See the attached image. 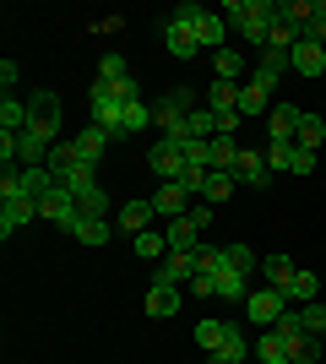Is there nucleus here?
<instances>
[{
  "label": "nucleus",
  "mask_w": 326,
  "mask_h": 364,
  "mask_svg": "<svg viewBox=\"0 0 326 364\" xmlns=\"http://www.w3.org/2000/svg\"><path fill=\"white\" fill-rule=\"evenodd\" d=\"M190 109H196V92H190V87H174V92H163V98L153 104V125L169 141H185L190 136Z\"/></svg>",
  "instance_id": "f257e3e1"
},
{
  "label": "nucleus",
  "mask_w": 326,
  "mask_h": 364,
  "mask_svg": "<svg viewBox=\"0 0 326 364\" xmlns=\"http://www.w3.org/2000/svg\"><path fill=\"white\" fill-rule=\"evenodd\" d=\"M60 125H65V109H60V92H33L28 98V131L38 141H60Z\"/></svg>",
  "instance_id": "f03ea898"
},
{
  "label": "nucleus",
  "mask_w": 326,
  "mask_h": 364,
  "mask_svg": "<svg viewBox=\"0 0 326 364\" xmlns=\"http://www.w3.org/2000/svg\"><path fill=\"white\" fill-rule=\"evenodd\" d=\"M180 16H185L190 28H196V38H202V49H229V22H223V16L217 11H207V6H196V0H185V6H180Z\"/></svg>",
  "instance_id": "7ed1b4c3"
},
{
  "label": "nucleus",
  "mask_w": 326,
  "mask_h": 364,
  "mask_svg": "<svg viewBox=\"0 0 326 364\" xmlns=\"http://www.w3.org/2000/svg\"><path fill=\"white\" fill-rule=\"evenodd\" d=\"M288 310H294V304H288V294H283V289H250V299H245V316L261 321V326H278Z\"/></svg>",
  "instance_id": "20e7f679"
},
{
  "label": "nucleus",
  "mask_w": 326,
  "mask_h": 364,
  "mask_svg": "<svg viewBox=\"0 0 326 364\" xmlns=\"http://www.w3.org/2000/svg\"><path fill=\"white\" fill-rule=\"evenodd\" d=\"M163 49H169L174 60H196V55H202V38H196V28H190L180 11L163 22Z\"/></svg>",
  "instance_id": "39448f33"
},
{
  "label": "nucleus",
  "mask_w": 326,
  "mask_h": 364,
  "mask_svg": "<svg viewBox=\"0 0 326 364\" xmlns=\"http://www.w3.org/2000/svg\"><path fill=\"white\" fill-rule=\"evenodd\" d=\"M147 168H153L163 185H174V180H185V152H180V141H158V147H147Z\"/></svg>",
  "instance_id": "423d86ee"
},
{
  "label": "nucleus",
  "mask_w": 326,
  "mask_h": 364,
  "mask_svg": "<svg viewBox=\"0 0 326 364\" xmlns=\"http://www.w3.org/2000/svg\"><path fill=\"white\" fill-rule=\"evenodd\" d=\"M234 180H239V191H261V185L272 180V168H266V147H239Z\"/></svg>",
  "instance_id": "0eeeda50"
},
{
  "label": "nucleus",
  "mask_w": 326,
  "mask_h": 364,
  "mask_svg": "<svg viewBox=\"0 0 326 364\" xmlns=\"http://www.w3.org/2000/svg\"><path fill=\"white\" fill-rule=\"evenodd\" d=\"M38 218H49L55 228H77L82 223V213H77V196L65 191V185H55L44 201H38Z\"/></svg>",
  "instance_id": "6e6552de"
},
{
  "label": "nucleus",
  "mask_w": 326,
  "mask_h": 364,
  "mask_svg": "<svg viewBox=\"0 0 326 364\" xmlns=\"http://www.w3.org/2000/svg\"><path fill=\"white\" fill-rule=\"evenodd\" d=\"M153 218H158L153 196H136V201H120V213H114V228L136 240V234H147V228H153Z\"/></svg>",
  "instance_id": "1a4fd4ad"
},
{
  "label": "nucleus",
  "mask_w": 326,
  "mask_h": 364,
  "mask_svg": "<svg viewBox=\"0 0 326 364\" xmlns=\"http://www.w3.org/2000/svg\"><path fill=\"white\" fill-rule=\"evenodd\" d=\"M283 71H294V65H288V55H278V49H261V55L250 60V82H256L261 92H278Z\"/></svg>",
  "instance_id": "9d476101"
},
{
  "label": "nucleus",
  "mask_w": 326,
  "mask_h": 364,
  "mask_svg": "<svg viewBox=\"0 0 326 364\" xmlns=\"http://www.w3.org/2000/svg\"><path fill=\"white\" fill-rule=\"evenodd\" d=\"M196 277V250H169V256L158 261V272H153V283H190Z\"/></svg>",
  "instance_id": "9b49d317"
},
{
  "label": "nucleus",
  "mask_w": 326,
  "mask_h": 364,
  "mask_svg": "<svg viewBox=\"0 0 326 364\" xmlns=\"http://www.w3.org/2000/svg\"><path fill=\"white\" fill-rule=\"evenodd\" d=\"M180 304H185V294L174 289V283H153L147 299H141V310H147L153 321H163V316H180Z\"/></svg>",
  "instance_id": "f8f14e48"
},
{
  "label": "nucleus",
  "mask_w": 326,
  "mask_h": 364,
  "mask_svg": "<svg viewBox=\"0 0 326 364\" xmlns=\"http://www.w3.org/2000/svg\"><path fill=\"white\" fill-rule=\"evenodd\" d=\"M299 114H305V109H294V104H272V114H266V141H294Z\"/></svg>",
  "instance_id": "ddd939ff"
},
{
  "label": "nucleus",
  "mask_w": 326,
  "mask_h": 364,
  "mask_svg": "<svg viewBox=\"0 0 326 364\" xmlns=\"http://www.w3.org/2000/svg\"><path fill=\"white\" fill-rule=\"evenodd\" d=\"M153 207H158V218H169V223H174V218L190 213V191L180 180H174V185H158V191H153Z\"/></svg>",
  "instance_id": "4468645a"
},
{
  "label": "nucleus",
  "mask_w": 326,
  "mask_h": 364,
  "mask_svg": "<svg viewBox=\"0 0 326 364\" xmlns=\"http://www.w3.org/2000/svg\"><path fill=\"white\" fill-rule=\"evenodd\" d=\"M33 218H38V201H33V196H11V201H0V234H16V228H28Z\"/></svg>",
  "instance_id": "2eb2a0df"
},
{
  "label": "nucleus",
  "mask_w": 326,
  "mask_h": 364,
  "mask_svg": "<svg viewBox=\"0 0 326 364\" xmlns=\"http://www.w3.org/2000/svg\"><path fill=\"white\" fill-rule=\"evenodd\" d=\"M239 87H245V82H212L202 104L212 109V114H239ZM239 120H245V114H239Z\"/></svg>",
  "instance_id": "dca6fc26"
},
{
  "label": "nucleus",
  "mask_w": 326,
  "mask_h": 364,
  "mask_svg": "<svg viewBox=\"0 0 326 364\" xmlns=\"http://www.w3.org/2000/svg\"><path fill=\"white\" fill-rule=\"evenodd\" d=\"M71 141H77V158H82V164L98 168V158H104V147H109L114 136H109L104 125H87V131H82V136H71Z\"/></svg>",
  "instance_id": "f3484780"
},
{
  "label": "nucleus",
  "mask_w": 326,
  "mask_h": 364,
  "mask_svg": "<svg viewBox=\"0 0 326 364\" xmlns=\"http://www.w3.org/2000/svg\"><path fill=\"white\" fill-rule=\"evenodd\" d=\"M212 71H217V82H250V60L239 55V49H217Z\"/></svg>",
  "instance_id": "a211bd4d"
},
{
  "label": "nucleus",
  "mask_w": 326,
  "mask_h": 364,
  "mask_svg": "<svg viewBox=\"0 0 326 364\" xmlns=\"http://www.w3.org/2000/svg\"><path fill=\"white\" fill-rule=\"evenodd\" d=\"M250 353H256V343H250L239 326H229V337H223V348L212 353V364H245Z\"/></svg>",
  "instance_id": "6ab92c4d"
},
{
  "label": "nucleus",
  "mask_w": 326,
  "mask_h": 364,
  "mask_svg": "<svg viewBox=\"0 0 326 364\" xmlns=\"http://www.w3.org/2000/svg\"><path fill=\"white\" fill-rule=\"evenodd\" d=\"M16 180H22V196H33V201H44L49 191L60 185V180H55V174H49L44 164H33V168H16Z\"/></svg>",
  "instance_id": "aec40b11"
},
{
  "label": "nucleus",
  "mask_w": 326,
  "mask_h": 364,
  "mask_svg": "<svg viewBox=\"0 0 326 364\" xmlns=\"http://www.w3.org/2000/svg\"><path fill=\"white\" fill-rule=\"evenodd\" d=\"M288 65H294L299 76H321V71H326V49H321V44H305V38H299L294 55H288Z\"/></svg>",
  "instance_id": "412c9836"
},
{
  "label": "nucleus",
  "mask_w": 326,
  "mask_h": 364,
  "mask_svg": "<svg viewBox=\"0 0 326 364\" xmlns=\"http://www.w3.org/2000/svg\"><path fill=\"white\" fill-rule=\"evenodd\" d=\"M22 131H28V104L6 92L0 98V136H22Z\"/></svg>",
  "instance_id": "4be33fe9"
},
{
  "label": "nucleus",
  "mask_w": 326,
  "mask_h": 364,
  "mask_svg": "<svg viewBox=\"0 0 326 364\" xmlns=\"http://www.w3.org/2000/svg\"><path fill=\"white\" fill-rule=\"evenodd\" d=\"M256 359H261V364H283V359H288V343H283L278 326H261V337H256Z\"/></svg>",
  "instance_id": "5701e85b"
},
{
  "label": "nucleus",
  "mask_w": 326,
  "mask_h": 364,
  "mask_svg": "<svg viewBox=\"0 0 326 364\" xmlns=\"http://www.w3.org/2000/svg\"><path fill=\"white\" fill-rule=\"evenodd\" d=\"M77 164H82V158H77V141H55V147H49V158H44V168L55 174V180H65Z\"/></svg>",
  "instance_id": "b1692460"
},
{
  "label": "nucleus",
  "mask_w": 326,
  "mask_h": 364,
  "mask_svg": "<svg viewBox=\"0 0 326 364\" xmlns=\"http://www.w3.org/2000/svg\"><path fill=\"white\" fill-rule=\"evenodd\" d=\"M163 240H169V250H196V245H202V228L190 223V218H174V223L163 228Z\"/></svg>",
  "instance_id": "393cba45"
},
{
  "label": "nucleus",
  "mask_w": 326,
  "mask_h": 364,
  "mask_svg": "<svg viewBox=\"0 0 326 364\" xmlns=\"http://www.w3.org/2000/svg\"><path fill=\"white\" fill-rule=\"evenodd\" d=\"M93 82H109V87H120V82H131V60L109 49L104 60H98V76H93Z\"/></svg>",
  "instance_id": "a878e982"
},
{
  "label": "nucleus",
  "mask_w": 326,
  "mask_h": 364,
  "mask_svg": "<svg viewBox=\"0 0 326 364\" xmlns=\"http://www.w3.org/2000/svg\"><path fill=\"white\" fill-rule=\"evenodd\" d=\"M321 141H326V120L305 109V114H299V136H294V147H310V152H315Z\"/></svg>",
  "instance_id": "bb28decb"
},
{
  "label": "nucleus",
  "mask_w": 326,
  "mask_h": 364,
  "mask_svg": "<svg viewBox=\"0 0 326 364\" xmlns=\"http://www.w3.org/2000/svg\"><path fill=\"white\" fill-rule=\"evenodd\" d=\"M315 289H321V277L299 267V272L288 277V289H283V294H288V304H310V299H315Z\"/></svg>",
  "instance_id": "cd10ccee"
},
{
  "label": "nucleus",
  "mask_w": 326,
  "mask_h": 364,
  "mask_svg": "<svg viewBox=\"0 0 326 364\" xmlns=\"http://www.w3.org/2000/svg\"><path fill=\"white\" fill-rule=\"evenodd\" d=\"M234 191H239V180H234V174H223V168H212V174H207V185H202V201H229Z\"/></svg>",
  "instance_id": "c85d7f7f"
},
{
  "label": "nucleus",
  "mask_w": 326,
  "mask_h": 364,
  "mask_svg": "<svg viewBox=\"0 0 326 364\" xmlns=\"http://www.w3.org/2000/svg\"><path fill=\"white\" fill-rule=\"evenodd\" d=\"M223 267H234V272H256V267H261V256H256V250H250V245H223ZM223 267H217V272H223Z\"/></svg>",
  "instance_id": "c756f323"
},
{
  "label": "nucleus",
  "mask_w": 326,
  "mask_h": 364,
  "mask_svg": "<svg viewBox=\"0 0 326 364\" xmlns=\"http://www.w3.org/2000/svg\"><path fill=\"white\" fill-rule=\"evenodd\" d=\"M239 114H272V92H261L256 87V82H245V87H239Z\"/></svg>",
  "instance_id": "7c9ffc66"
},
{
  "label": "nucleus",
  "mask_w": 326,
  "mask_h": 364,
  "mask_svg": "<svg viewBox=\"0 0 326 364\" xmlns=\"http://www.w3.org/2000/svg\"><path fill=\"white\" fill-rule=\"evenodd\" d=\"M217 299H239V304H245L250 299V289H245V272H234V267H223V272H217Z\"/></svg>",
  "instance_id": "2f4dec72"
},
{
  "label": "nucleus",
  "mask_w": 326,
  "mask_h": 364,
  "mask_svg": "<svg viewBox=\"0 0 326 364\" xmlns=\"http://www.w3.org/2000/svg\"><path fill=\"white\" fill-rule=\"evenodd\" d=\"M261 272H266V289H288V277H294L299 267H294L288 256H266V261H261Z\"/></svg>",
  "instance_id": "473e14b6"
},
{
  "label": "nucleus",
  "mask_w": 326,
  "mask_h": 364,
  "mask_svg": "<svg viewBox=\"0 0 326 364\" xmlns=\"http://www.w3.org/2000/svg\"><path fill=\"white\" fill-rule=\"evenodd\" d=\"M71 234H77L82 245H109V234H114V228H109V218H82Z\"/></svg>",
  "instance_id": "72a5a7b5"
},
{
  "label": "nucleus",
  "mask_w": 326,
  "mask_h": 364,
  "mask_svg": "<svg viewBox=\"0 0 326 364\" xmlns=\"http://www.w3.org/2000/svg\"><path fill=\"white\" fill-rule=\"evenodd\" d=\"M234 164H239V141L234 136H212V168L234 174Z\"/></svg>",
  "instance_id": "f704fd0d"
},
{
  "label": "nucleus",
  "mask_w": 326,
  "mask_h": 364,
  "mask_svg": "<svg viewBox=\"0 0 326 364\" xmlns=\"http://www.w3.org/2000/svg\"><path fill=\"white\" fill-rule=\"evenodd\" d=\"M223 337H229V326H223V321H196V343L207 348V359L223 348Z\"/></svg>",
  "instance_id": "c9c22d12"
},
{
  "label": "nucleus",
  "mask_w": 326,
  "mask_h": 364,
  "mask_svg": "<svg viewBox=\"0 0 326 364\" xmlns=\"http://www.w3.org/2000/svg\"><path fill=\"white\" fill-rule=\"evenodd\" d=\"M131 245H136L141 261H163V256H169V240H163V234H153V228H147V234H136Z\"/></svg>",
  "instance_id": "e433bc0d"
},
{
  "label": "nucleus",
  "mask_w": 326,
  "mask_h": 364,
  "mask_svg": "<svg viewBox=\"0 0 326 364\" xmlns=\"http://www.w3.org/2000/svg\"><path fill=\"white\" fill-rule=\"evenodd\" d=\"M180 152H185V164H190V168H212V141L185 136V141H180Z\"/></svg>",
  "instance_id": "4c0bfd02"
},
{
  "label": "nucleus",
  "mask_w": 326,
  "mask_h": 364,
  "mask_svg": "<svg viewBox=\"0 0 326 364\" xmlns=\"http://www.w3.org/2000/svg\"><path fill=\"white\" fill-rule=\"evenodd\" d=\"M77 213L82 218H109V191H104V185H93L87 196H77Z\"/></svg>",
  "instance_id": "58836bf2"
},
{
  "label": "nucleus",
  "mask_w": 326,
  "mask_h": 364,
  "mask_svg": "<svg viewBox=\"0 0 326 364\" xmlns=\"http://www.w3.org/2000/svg\"><path fill=\"white\" fill-rule=\"evenodd\" d=\"M147 125H153V109H147V104H131V109H125V120H120V136H141Z\"/></svg>",
  "instance_id": "ea45409f"
},
{
  "label": "nucleus",
  "mask_w": 326,
  "mask_h": 364,
  "mask_svg": "<svg viewBox=\"0 0 326 364\" xmlns=\"http://www.w3.org/2000/svg\"><path fill=\"white\" fill-rule=\"evenodd\" d=\"M65 191H71V196H87V191H93V185H98V168H87V164H77V168H71V174H65Z\"/></svg>",
  "instance_id": "a19ab883"
},
{
  "label": "nucleus",
  "mask_w": 326,
  "mask_h": 364,
  "mask_svg": "<svg viewBox=\"0 0 326 364\" xmlns=\"http://www.w3.org/2000/svg\"><path fill=\"white\" fill-rule=\"evenodd\" d=\"M190 136H202V141H212V136H217V114H212L207 104L190 109Z\"/></svg>",
  "instance_id": "79ce46f5"
},
{
  "label": "nucleus",
  "mask_w": 326,
  "mask_h": 364,
  "mask_svg": "<svg viewBox=\"0 0 326 364\" xmlns=\"http://www.w3.org/2000/svg\"><path fill=\"white\" fill-rule=\"evenodd\" d=\"M299 310V326H305V332H315V337H326V304H294Z\"/></svg>",
  "instance_id": "37998d69"
},
{
  "label": "nucleus",
  "mask_w": 326,
  "mask_h": 364,
  "mask_svg": "<svg viewBox=\"0 0 326 364\" xmlns=\"http://www.w3.org/2000/svg\"><path fill=\"white\" fill-rule=\"evenodd\" d=\"M278 16L288 22V28H305V22L315 16V6H310V0H283V6H278Z\"/></svg>",
  "instance_id": "c03bdc74"
},
{
  "label": "nucleus",
  "mask_w": 326,
  "mask_h": 364,
  "mask_svg": "<svg viewBox=\"0 0 326 364\" xmlns=\"http://www.w3.org/2000/svg\"><path fill=\"white\" fill-rule=\"evenodd\" d=\"M185 294H190V299H217V272H196L185 283Z\"/></svg>",
  "instance_id": "a18cd8bd"
},
{
  "label": "nucleus",
  "mask_w": 326,
  "mask_h": 364,
  "mask_svg": "<svg viewBox=\"0 0 326 364\" xmlns=\"http://www.w3.org/2000/svg\"><path fill=\"white\" fill-rule=\"evenodd\" d=\"M288 152H294V141H266V168H283V174H288Z\"/></svg>",
  "instance_id": "49530a36"
},
{
  "label": "nucleus",
  "mask_w": 326,
  "mask_h": 364,
  "mask_svg": "<svg viewBox=\"0 0 326 364\" xmlns=\"http://www.w3.org/2000/svg\"><path fill=\"white\" fill-rule=\"evenodd\" d=\"M288 174H315V152L310 147H294V152H288Z\"/></svg>",
  "instance_id": "de8ad7c7"
},
{
  "label": "nucleus",
  "mask_w": 326,
  "mask_h": 364,
  "mask_svg": "<svg viewBox=\"0 0 326 364\" xmlns=\"http://www.w3.org/2000/svg\"><path fill=\"white\" fill-rule=\"evenodd\" d=\"M299 38H305V44H321V49H326V16H310V22L299 28Z\"/></svg>",
  "instance_id": "09e8293b"
},
{
  "label": "nucleus",
  "mask_w": 326,
  "mask_h": 364,
  "mask_svg": "<svg viewBox=\"0 0 326 364\" xmlns=\"http://www.w3.org/2000/svg\"><path fill=\"white\" fill-rule=\"evenodd\" d=\"M190 223H196V228H202V234H207V228H212V201H196V207H190Z\"/></svg>",
  "instance_id": "8fccbe9b"
},
{
  "label": "nucleus",
  "mask_w": 326,
  "mask_h": 364,
  "mask_svg": "<svg viewBox=\"0 0 326 364\" xmlns=\"http://www.w3.org/2000/svg\"><path fill=\"white\" fill-rule=\"evenodd\" d=\"M16 76H22V65H16V60H0V87L11 92V87H16Z\"/></svg>",
  "instance_id": "3c124183"
},
{
  "label": "nucleus",
  "mask_w": 326,
  "mask_h": 364,
  "mask_svg": "<svg viewBox=\"0 0 326 364\" xmlns=\"http://www.w3.org/2000/svg\"><path fill=\"white\" fill-rule=\"evenodd\" d=\"M315 16H326V0H321V6H315Z\"/></svg>",
  "instance_id": "603ef678"
},
{
  "label": "nucleus",
  "mask_w": 326,
  "mask_h": 364,
  "mask_svg": "<svg viewBox=\"0 0 326 364\" xmlns=\"http://www.w3.org/2000/svg\"><path fill=\"white\" fill-rule=\"evenodd\" d=\"M283 364H294V359H283Z\"/></svg>",
  "instance_id": "864d4df0"
},
{
  "label": "nucleus",
  "mask_w": 326,
  "mask_h": 364,
  "mask_svg": "<svg viewBox=\"0 0 326 364\" xmlns=\"http://www.w3.org/2000/svg\"><path fill=\"white\" fill-rule=\"evenodd\" d=\"M207 364H212V359H207Z\"/></svg>",
  "instance_id": "5fc2aeb1"
},
{
  "label": "nucleus",
  "mask_w": 326,
  "mask_h": 364,
  "mask_svg": "<svg viewBox=\"0 0 326 364\" xmlns=\"http://www.w3.org/2000/svg\"><path fill=\"white\" fill-rule=\"evenodd\" d=\"M321 364H326V359H321Z\"/></svg>",
  "instance_id": "6e6d98bb"
}]
</instances>
